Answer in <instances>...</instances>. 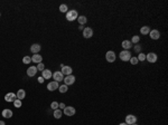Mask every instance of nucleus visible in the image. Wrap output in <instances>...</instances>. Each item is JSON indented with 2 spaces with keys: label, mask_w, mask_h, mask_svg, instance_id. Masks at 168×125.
Segmentation results:
<instances>
[{
  "label": "nucleus",
  "mask_w": 168,
  "mask_h": 125,
  "mask_svg": "<svg viewBox=\"0 0 168 125\" xmlns=\"http://www.w3.org/2000/svg\"><path fill=\"white\" fill-rule=\"evenodd\" d=\"M77 11L76 10H74V9H72V10H69V11H67L66 12V19L68 21H74V20H76L77 19Z\"/></svg>",
  "instance_id": "nucleus-1"
},
{
  "label": "nucleus",
  "mask_w": 168,
  "mask_h": 125,
  "mask_svg": "<svg viewBox=\"0 0 168 125\" xmlns=\"http://www.w3.org/2000/svg\"><path fill=\"white\" fill-rule=\"evenodd\" d=\"M119 56H120V59H121L122 62H128V60H130V58H131V52H129V50H122Z\"/></svg>",
  "instance_id": "nucleus-2"
},
{
  "label": "nucleus",
  "mask_w": 168,
  "mask_h": 125,
  "mask_svg": "<svg viewBox=\"0 0 168 125\" xmlns=\"http://www.w3.org/2000/svg\"><path fill=\"white\" fill-rule=\"evenodd\" d=\"M116 52H112V50H109V52H107V54H105V59L108 60V62H116Z\"/></svg>",
  "instance_id": "nucleus-3"
},
{
  "label": "nucleus",
  "mask_w": 168,
  "mask_h": 125,
  "mask_svg": "<svg viewBox=\"0 0 168 125\" xmlns=\"http://www.w3.org/2000/svg\"><path fill=\"white\" fill-rule=\"evenodd\" d=\"M63 113L66 115V116H73V115L75 114V108H74L73 106H65Z\"/></svg>",
  "instance_id": "nucleus-4"
},
{
  "label": "nucleus",
  "mask_w": 168,
  "mask_h": 125,
  "mask_svg": "<svg viewBox=\"0 0 168 125\" xmlns=\"http://www.w3.org/2000/svg\"><path fill=\"white\" fill-rule=\"evenodd\" d=\"M16 100H17V96H16L15 93H8V94H6V96H5V100H6V102L14 103Z\"/></svg>",
  "instance_id": "nucleus-5"
},
{
  "label": "nucleus",
  "mask_w": 168,
  "mask_h": 125,
  "mask_svg": "<svg viewBox=\"0 0 168 125\" xmlns=\"http://www.w3.org/2000/svg\"><path fill=\"white\" fill-rule=\"evenodd\" d=\"M53 78H54V80L55 82H62V80H64V75L62 74V72H54V74H53V76H52Z\"/></svg>",
  "instance_id": "nucleus-6"
},
{
  "label": "nucleus",
  "mask_w": 168,
  "mask_h": 125,
  "mask_svg": "<svg viewBox=\"0 0 168 125\" xmlns=\"http://www.w3.org/2000/svg\"><path fill=\"white\" fill-rule=\"evenodd\" d=\"M137 122V117L134 116L132 114H129L126 116V123L128 125H132V124H136Z\"/></svg>",
  "instance_id": "nucleus-7"
},
{
  "label": "nucleus",
  "mask_w": 168,
  "mask_h": 125,
  "mask_svg": "<svg viewBox=\"0 0 168 125\" xmlns=\"http://www.w3.org/2000/svg\"><path fill=\"white\" fill-rule=\"evenodd\" d=\"M58 87H59L58 83H57V82H55V80H53V82H50V83L47 84V90H48L49 92H54V90H57Z\"/></svg>",
  "instance_id": "nucleus-8"
},
{
  "label": "nucleus",
  "mask_w": 168,
  "mask_h": 125,
  "mask_svg": "<svg viewBox=\"0 0 168 125\" xmlns=\"http://www.w3.org/2000/svg\"><path fill=\"white\" fill-rule=\"evenodd\" d=\"M157 58H158V57H157V55H156L155 52H149V54L146 55V59H147L149 62H152V64L157 62Z\"/></svg>",
  "instance_id": "nucleus-9"
},
{
  "label": "nucleus",
  "mask_w": 168,
  "mask_h": 125,
  "mask_svg": "<svg viewBox=\"0 0 168 125\" xmlns=\"http://www.w3.org/2000/svg\"><path fill=\"white\" fill-rule=\"evenodd\" d=\"M93 36V30L92 28L90 27H86L83 29V37L84 38H91Z\"/></svg>",
  "instance_id": "nucleus-10"
},
{
  "label": "nucleus",
  "mask_w": 168,
  "mask_h": 125,
  "mask_svg": "<svg viewBox=\"0 0 168 125\" xmlns=\"http://www.w3.org/2000/svg\"><path fill=\"white\" fill-rule=\"evenodd\" d=\"M74 83H75V77H74L73 75H68L64 78V84H65L66 86L72 85V84H74Z\"/></svg>",
  "instance_id": "nucleus-11"
},
{
  "label": "nucleus",
  "mask_w": 168,
  "mask_h": 125,
  "mask_svg": "<svg viewBox=\"0 0 168 125\" xmlns=\"http://www.w3.org/2000/svg\"><path fill=\"white\" fill-rule=\"evenodd\" d=\"M72 72H73V69H72L71 66H63L62 65V74L65 76H68V75H72Z\"/></svg>",
  "instance_id": "nucleus-12"
},
{
  "label": "nucleus",
  "mask_w": 168,
  "mask_h": 125,
  "mask_svg": "<svg viewBox=\"0 0 168 125\" xmlns=\"http://www.w3.org/2000/svg\"><path fill=\"white\" fill-rule=\"evenodd\" d=\"M149 35H150V38H151V39H153V40L159 39V37H160V32H159L158 30H156V29L150 30Z\"/></svg>",
  "instance_id": "nucleus-13"
},
{
  "label": "nucleus",
  "mask_w": 168,
  "mask_h": 125,
  "mask_svg": "<svg viewBox=\"0 0 168 125\" xmlns=\"http://www.w3.org/2000/svg\"><path fill=\"white\" fill-rule=\"evenodd\" d=\"M37 67L36 66H30L29 68L27 69V75L29 76V77H33V76L36 75V73H37Z\"/></svg>",
  "instance_id": "nucleus-14"
},
{
  "label": "nucleus",
  "mask_w": 168,
  "mask_h": 125,
  "mask_svg": "<svg viewBox=\"0 0 168 125\" xmlns=\"http://www.w3.org/2000/svg\"><path fill=\"white\" fill-rule=\"evenodd\" d=\"M52 76H53V73L49 69H44L42 72V77L44 79H49V78H52Z\"/></svg>",
  "instance_id": "nucleus-15"
},
{
  "label": "nucleus",
  "mask_w": 168,
  "mask_h": 125,
  "mask_svg": "<svg viewBox=\"0 0 168 125\" xmlns=\"http://www.w3.org/2000/svg\"><path fill=\"white\" fill-rule=\"evenodd\" d=\"M1 115L5 117V118H10V117H13V110H9V108H5L2 110Z\"/></svg>",
  "instance_id": "nucleus-16"
},
{
  "label": "nucleus",
  "mask_w": 168,
  "mask_h": 125,
  "mask_svg": "<svg viewBox=\"0 0 168 125\" xmlns=\"http://www.w3.org/2000/svg\"><path fill=\"white\" fill-rule=\"evenodd\" d=\"M39 50H40V45H38V44H34V45H32V47H30V52H32L34 55L38 54Z\"/></svg>",
  "instance_id": "nucleus-17"
},
{
  "label": "nucleus",
  "mask_w": 168,
  "mask_h": 125,
  "mask_svg": "<svg viewBox=\"0 0 168 125\" xmlns=\"http://www.w3.org/2000/svg\"><path fill=\"white\" fill-rule=\"evenodd\" d=\"M42 60H43V57L40 56L39 54H35L32 57V62H36V64H39V62H42Z\"/></svg>",
  "instance_id": "nucleus-18"
},
{
  "label": "nucleus",
  "mask_w": 168,
  "mask_h": 125,
  "mask_svg": "<svg viewBox=\"0 0 168 125\" xmlns=\"http://www.w3.org/2000/svg\"><path fill=\"white\" fill-rule=\"evenodd\" d=\"M16 96H17V98L18 100H24V98L26 97V92H25V90H18V92H17L16 94Z\"/></svg>",
  "instance_id": "nucleus-19"
},
{
  "label": "nucleus",
  "mask_w": 168,
  "mask_h": 125,
  "mask_svg": "<svg viewBox=\"0 0 168 125\" xmlns=\"http://www.w3.org/2000/svg\"><path fill=\"white\" fill-rule=\"evenodd\" d=\"M122 47H123L124 50H129L132 47V44H131L130 40H123V42H122Z\"/></svg>",
  "instance_id": "nucleus-20"
},
{
  "label": "nucleus",
  "mask_w": 168,
  "mask_h": 125,
  "mask_svg": "<svg viewBox=\"0 0 168 125\" xmlns=\"http://www.w3.org/2000/svg\"><path fill=\"white\" fill-rule=\"evenodd\" d=\"M77 21H78V24H80L81 26H83L84 24H86L88 19H86L85 16H78V17H77Z\"/></svg>",
  "instance_id": "nucleus-21"
},
{
  "label": "nucleus",
  "mask_w": 168,
  "mask_h": 125,
  "mask_svg": "<svg viewBox=\"0 0 168 125\" xmlns=\"http://www.w3.org/2000/svg\"><path fill=\"white\" fill-rule=\"evenodd\" d=\"M140 32L142 34V35H148V34L150 32V28L148 27V26H143V27L140 28Z\"/></svg>",
  "instance_id": "nucleus-22"
},
{
  "label": "nucleus",
  "mask_w": 168,
  "mask_h": 125,
  "mask_svg": "<svg viewBox=\"0 0 168 125\" xmlns=\"http://www.w3.org/2000/svg\"><path fill=\"white\" fill-rule=\"evenodd\" d=\"M62 115H63V112H62L61 110L57 108V110H54V117H55V118H57V120L61 118Z\"/></svg>",
  "instance_id": "nucleus-23"
},
{
  "label": "nucleus",
  "mask_w": 168,
  "mask_h": 125,
  "mask_svg": "<svg viewBox=\"0 0 168 125\" xmlns=\"http://www.w3.org/2000/svg\"><path fill=\"white\" fill-rule=\"evenodd\" d=\"M138 60L139 62H145L146 60V55L143 54V52H139V55H138Z\"/></svg>",
  "instance_id": "nucleus-24"
},
{
  "label": "nucleus",
  "mask_w": 168,
  "mask_h": 125,
  "mask_svg": "<svg viewBox=\"0 0 168 125\" xmlns=\"http://www.w3.org/2000/svg\"><path fill=\"white\" fill-rule=\"evenodd\" d=\"M59 11H61V12H67V11H68V8H67L66 4H61V6H59Z\"/></svg>",
  "instance_id": "nucleus-25"
},
{
  "label": "nucleus",
  "mask_w": 168,
  "mask_h": 125,
  "mask_svg": "<svg viewBox=\"0 0 168 125\" xmlns=\"http://www.w3.org/2000/svg\"><path fill=\"white\" fill-rule=\"evenodd\" d=\"M23 62H24V64H26V65H27V64H30V62H32V58H30L29 56H25V57L23 58Z\"/></svg>",
  "instance_id": "nucleus-26"
},
{
  "label": "nucleus",
  "mask_w": 168,
  "mask_h": 125,
  "mask_svg": "<svg viewBox=\"0 0 168 125\" xmlns=\"http://www.w3.org/2000/svg\"><path fill=\"white\" fill-rule=\"evenodd\" d=\"M58 90L61 93H66L67 92V86L65 85V84H64V85H62V86H59L58 87Z\"/></svg>",
  "instance_id": "nucleus-27"
},
{
  "label": "nucleus",
  "mask_w": 168,
  "mask_h": 125,
  "mask_svg": "<svg viewBox=\"0 0 168 125\" xmlns=\"http://www.w3.org/2000/svg\"><path fill=\"white\" fill-rule=\"evenodd\" d=\"M139 40H140L139 36H136V35H134L133 37H132V39H131L130 42H131V44H137V42H139Z\"/></svg>",
  "instance_id": "nucleus-28"
},
{
  "label": "nucleus",
  "mask_w": 168,
  "mask_h": 125,
  "mask_svg": "<svg viewBox=\"0 0 168 125\" xmlns=\"http://www.w3.org/2000/svg\"><path fill=\"white\" fill-rule=\"evenodd\" d=\"M14 105H15V107H17V108H19V107H21V100H18V98H17V100H15V102H14Z\"/></svg>",
  "instance_id": "nucleus-29"
},
{
  "label": "nucleus",
  "mask_w": 168,
  "mask_h": 125,
  "mask_svg": "<svg viewBox=\"0 0 168 125\" xmlns=\"http://www.w3.org/2000/svg\"><path fill=\"white\" fill-rule=\"evenodd\" d=\"M37 70H40V72H43L45 69V66H44V64L43 62H39V64H37Z\"/></svg>",
  "instance_id": "nucleus-30"
},
{
  "label": "nucleus",
  "mask_w": 168,
  "mask_h": 125,
  "mask_svg": "<svg viewBox=\"0 0 168 125\" xmlns=\"http://www.w3.org/2000/svg\"><path fill=\"white\" fill-rule=\"evenodd\" d=\"M58 104H59V103H57V102H53L52 104H50V107H52V108L55 110L58 108Z\"/></svg>",
  "instance_id": "nucleus-31"
},
{
  "label": "nucleus",
  "mask_w": 168,
  "mask_h": 125,
  "mask_svg": "<svg viewBox=\"0 0 168 125\" xmlns=\"http://www.w3.org/2000/svg\"><path fill=\"white\" fill-rule=\"evenodd\" d=\"M138 58H137V57H131V58H130V62H131V64H132V65H137V64H138Z\"/></svg>",
  "instance_id": "nucleus-32"
},
{
  "label": "nucleus",
  "mask_w": 168,
  "mask_h": 125,
  "mask_svg": "<svg viewBox=\"0 0 168 125\" xmlns=\"http://www.w3.org/2000/svg\"><path fill=\"white\" fill-rule=\"evenodd\" d=\"M58 107L62 108V110H64L65 108V104H64V103H61V104H58Z\"/></svg>",
  "instance_id": "nucleus-33"
},
{
  "label": "nucleus",
  "mask_w": 168,
  "mask_h": 125,
  "mask_svg": "<svg viewBox=\"0 0 168 125\" xmlns=\"http://www.w3.org/2000/svg\"><path fill=\"white\" fill-rule=\"evenodd\" d=\"M38 82H39L40 84L44 83V78H43V77H38Z\"/></svg>",
  "instance_id": "nucleus-34"
},
{
  "label": "nucleus",
  "mask_w": 168,
  "mask_h": 125,
  "mask_svg": "<svg viewBox=\"0 0 168 125\" xmlns=\"http://www.w3.org/2000/svg\"><path fill=\"white\" fill-rule=\"evenodd\" d=\"M136 50H137V52H140V47L137 46V47H136Z\"/></svg>",
  "instance_id": "nucleus-35"
},
{
  "label": "nucleus",
  "mask_w": 168,
  "mask_h": 125,
  "mask_svg": "<svg viewBox=\"0 0 168 125\" xmlns=\"http://www.w3.org/2000/svg\"><path fill=\"white\" fill-rule=\"evenodd\" d=\"M78 29H80V30H83V29H84V27H83V26H81V25H80V27H78Z\"/></svg>",
  "instance_id": "nucleus-36"
},
{
  "label": "nucleus",
  "mask_w": 168,
  "mask_h": 125,
  "mask_svg": "<svg viewBox=\"0 0 168 125\" xmlns=\"http://www.w3.org/2000/svg\"><path fill=\"white\" fill-rule=\"evenodd\" d=\"M0 125H6V124H5L4 121H0Z\"/></svg>",
  "instance_id": "nucleus-37"
},
{
  "label": "nucleus",
  "mask_w": 168,
  "mask_h": 125,
  "mask_svg": "<svg viewBox=\"0 0 168 125\" xmlns=\"http://www.w3.org/2000/svg\"><path fill=\"white\" fill-rule=\"evenodd\" d=\"M119 125H128V124H127V123H126V122H124V123H120Z\"/></svg>",
  "instance_id": "nucleus-38"
},
{
  "label": "nucleus",
  "mask_w": 168,
  "mask_h": 125,
  "mask_svg": "<svg viewBox=\"0 0 168 125\" xmlns=\"http://www.w3.org/2000/svg\"><path fill=\"white\" fill-rule=\"evenodd\" d=\"M132 125H137V124H132Z\"/></svg>",
  "instance_id": "nucleus-39"
}]
</instances>
